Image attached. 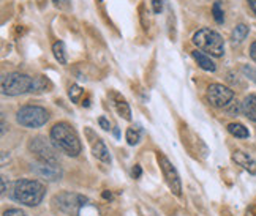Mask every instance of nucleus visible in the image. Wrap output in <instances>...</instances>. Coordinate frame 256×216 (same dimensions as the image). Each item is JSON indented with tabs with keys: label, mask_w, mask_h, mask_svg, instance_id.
<instances>
[{
	"label": "nucleus",
	"mask_w": 256,
	"mask_h": 216,
	"mask_svg": "<svg viewBox=\"0 0 256 216\" xmlns=\"http://www.w3.org/2000/svg\"><path fill=\"white\" fill-rule=\"evenodd\" d=\"M44 194H46V186L40 180L21 179L13 183L10 198L26 205V207H36L44 199Z\"/></svg>",
	"instance_id": "nucleus-1"
},
{
	"label": "nucleus",
	"mask_w": 256,
	"mask_h": 216,
	"mask_svg": "<svg viewBox=\"0 0 256 216\" xmlns=\"http://www.w3.org/2000/svg\"><path fill=\"white\" fill-rule=\"evenodd\" d=\"M51 141L58 150L64 152L68 156H78L82 150V145L80 141L76 130L66 122L56 123L51 128Z\"/></svg>",
	"instance_id": "nucleus-2"
},
{
	"label": "nucleus",
	"mask_w": 256,
	"mask_h": 216,
	"mask_svg": "<svg viewBox=\"0 0 256 216\" xmlns=\"http://www.w3.org/2000/svg\"><path fill=\"white\" fill-rule=\"evenodd\" d=\"M193 44L201 49V51L208 52L212 57H222L224 54V41L218 32L212 30V28H201L193 35Z\"/></svg>",
	"instance_id": "nucleus-3"
},
{
	"label": "nucleus",
	"mask_w": 256,
	"mask_h": 216,
	"mask_svg": "<svg viewBox=\"0 0 256 216\" xmlns=\"http://www.w3.org/2000/svg\"><path fill=\"white\" fill-rule=\"evenodd\" d=\"M34 90V77L24 73H8L2 79V92L6 96H19L24 93H32Z\"/></svg>",
	"instance_id": "nucleus-4"
},
{
	"label": "nucleus",
	"mask_w": 256,
	"mask_h": 216,
	"mask_svg": "<svg viewBox=\"0 0 256 216\" xmlns=\"http://www.w3.org/2000/svg\"><path fill=\"white\" fill-rule=\"evenodd\" d=\"M49 120V112L42 106L27 104L16 112V122L26 128H40Z\"/></svg>",
	"instance_id": "nucleus-5"
},
{
	"label": "nucleus",
	"mask_w": 256,
	"mask_h": 216,
	"mask_svg": "<svg viewBox=\"0 0 256 216\" xmlns=\"http://www.w3.org/2000/svg\"><path fill=\"white\" fill-rule=\"evenodd\" d=\"M28 150L36 156V160L40 163L58 164V156H57L54 145L43 136L32 137V139L28 141Z\"/></svg>",
	"instance_id": "nucleus-6"
},
{
	"label": "nucleus",
	"mask_w": 256,
	"mask_h": 216,
	"mask_svg": "<svg viewBox=\"0 0 256 216\" xmlns=\"http://www.w3.org/2000/svg\"><path fill=\"white\" fill-rule=\"evenodd\" d=\"M86 202H87L86 198L74 193H62V194L54 196V199H52V205L56 210L62 212L65 215H70V216L80 212L86 205Z\"/></svg>",
	"instance_id": "nucleus-7"
},
{
	"label": "nucleus",
	"mask_w": 256,
	"mask_h": 216,
	"mask_svg": "<svg viewBox=\"0 0 256 216\" xmlns=\"http://www.w3.org/2000/svg\"><path fill=\"white\" fill-rule=\"evenodd\" d=\"M158 164H160V169L163 172L164 180L170 186V190L176 196H180L182 194V182H180L179 172H177V169L172 166V163L166 158L163 153H158Z\"/></svg>",
	"instance_id": "nucleus-8"
},
{
	"label": "nucleus",
	"mask_w": 256,
	"mask_h": 216,
	"mask_svg": "<svg viewBox=\"0 0 256 216\" xmlns=\"http://www.w3.org/2000/svg\"><path fill=\"white\" fill-rule=\"evenodd\" d=\"M234 98V92L230 87H224L223 84H210L208 87V101L214 107H228Z\"/></svg>",
	"instance_id": "nucleus-9"
},
{
	"label": "nucleus",
	"mask_w": 256,
	"mask_h": 216,
	"mask_svg": "<svg viewBox=\"0 0 256 216\" xmlns=\"http://www.w3.org/2000/svg\"><path fill=\"white\" fill-rule=\"evenodd\" d=\"M30 169L35 175L40 177V179H44L49 182L60 180L64 175L62 169L58 168V164H52V163H34Z\"/></svg>",
	"instance_id": "nucleus-10"
},
{
	"label": "nucleus",
	"mask_w": 256,
	"mask_h": 216,
	"mask_svg": "<svg viewBox=\"0 0 256 216\" xmlns=\"http://www.w3.org/2000/svg\"><path fill=\"white\" fill-rule=\"evenodd\" d=\"M232 161L238 166H240V168H244L245 171H248L250 174L256 175V161L248 153H245L242 150H236L232 153Z\"/></svg>",
	"instance_id": "nucleus-11"
},
{
	"label": "nucleus",
	"mask_w": 256,
	"mask_h": 216,
	"mask_svg": "<svg viewBox=\"0 0 256 216\" xmlns=\"http://www.w3.org/2000/svg\"><path fill=\"white\" fill-rule=\"evenodd\" d=\"M90 147H92V153L96 160H100L103 163H111V155L108 147L104 145V142L100 139V137L94 136V139L90 141Z\"/></svg>",
	"instance_id": "nucleus-12"
},
{
	"label": "nucleus",
	"mask_w": 256,
	"mask_h": 216,
	"mask_svg": "<svg viewBox=\"0 0 256 216\" xmlns=\"http://www.w3.org/2000/svg\"><path fill=\"white\" fill-rule=\"evenodd\" d=\"M192 55H193V58L196 62H198V65L202 68L204 71H210V73H214L215 70H216V65H215V62L210 58V55H208V54H204V52H201V51H198V49H194V51H192Z\"/></svg>",
	"instance_id": "nucleus-13"
},
{
	"label": "nucleus",
	"mask_w": 256,
	"mask_h": 216,
	"mask_svg": "<svg viewBox=\"0 0 256 216\" xmlns=\"http://www.w3.org/2000/svg\"><path fill=\"white\" fill-rule=\"evenodd\" d=\"M112 101H114V106H116V109L117 112H119L120 117H124L125 120H132V109H130V106H128V103L125 101V98H122L119 93H112Z\"/></svg>",
	"instance_id": "nucleus-14"
},
{
	"label": "nucleus",
	"mask_w": 256,
	"mask_h": 216,
	"mask_svg": "<svg viewBox=\"0 0 256 216\" xmlns=\"http://www.w3.org/2000/svg\"><path fill=\"white\" fill-rule=\"evenodd\" d=\"M242 112L250 120L256 122V95H248L242 103Z\"/></svg>",
	"instance_id": "nucleus-15"
},
{
	"label": "nucleus",
	"mask_w": 256,
	"mask_h": 216,
	"mask_svg": "<svg viewBox=\"0 0 256 216\" xmlns=\"http://www.w3.org/2000/svg\"><path fill=\"white\" fill-rule=\"evenodd\" d=\"M248 32H250V28H248V25H245V24H239V25H236V28L232 30V33H231V40H232V43L236 44V43H242L245 38L248 36Z\"/></svg>",
	"instance_id": "nucleus-16"
},
{
	"label": "nucleus",
	"mask_w": 256,
	"mask_h": 216,
	"mask_svg": "<svg viewBox=\"0 0 256 216\" xmlns=\"http://www.w3.org/2000/svg\"><path fill=\"white\" fill-rule=\"evenodd\" d=\"M52 52H54V57L56 60L60 63V65H66V49H65V44L62 41H57L52 44Z\"/></svg>",
	"instance_id": "nucleus-17"
},
{
	"label": "nucleus",
	"mask_w": 256,
	"mask_h": 216,
	"mask_svg": "<svg viewBox=\"0 0 256 216\" xmlns=\"http://www.w3.org/2000/svg\"><path fill=\"white\" fill-rule=\"evenodd\" d=\"M228 131L234 137H239V139H247V137L250 136L248 130L245 128L242 123H230L228 125Z\"/></svg>",
	"instance_id": "nucleus-18"
},
{
	"label": "nucleus",
	"mask_w": 256,
	"mask_h": 216,
	"mask_svg": "<svg viewBox=\"0 0 256 216\" xmlns=\"http://www.w3.org/2000/svg\"><path fill=\"white\" fill-rule=\"evenodd\" d=\"M48 88H51V82L43 76H35L34 77V90L32 93H40V92H48Z\"/></svg>",
	"instance_id": "nucleus-19"
},
{
	"label": "nucleus",
	"mask_w": 256,
	"mask_h": 216,
	"mask_svg": "<svg viewBox=\"0 0 256 216\" xmlns=\"http://www.w3.org/2000/svg\"><path fill=\"white\" fill-rule=\"evenodd\" d=\"M126 142L130 144V145H136L138 142L141 141V130L140 128H134V126H132V128H128L126 130Z\"/></svg>",
	"instance_id": "nucleus-20"
},
{
	"label": "nucleus",
	"mask_w": 256,
	"mask_h": 216,
	"mask_svg": "<svg viewBox=\"0 0 256 216\" xmlns=\"http://www.w3.org/2000/svg\"><path fill=\"white\" fill-rule=\"evenodd\" d=\"M212 13H214V19L218 24H223L224 22V13L222 9V3L220 2H215L214 6H212Z\"/></svg>",
	"instance_id": "nucleus-21"
},
{
	"label": "nucleus",
	"mask_w": 256,
	"mask_h": 216,
	"mask_svg": "<svg viewBox=\"0 0 256 216\" xmlns=\"http://www.w3.org/2000/svg\"><path fill=\"white\" fill-rule=\"evenodd\" d=\"M81 95H82V88L80 85H72L70 90H68V96H70L72 101H74V103L80 101Z\"/></svg>",
	"instance_id": "nucleus-22"
},
{
	"label": "nucleus",
	"mask_w": 256,
	"mask_h": 216,
	"mask_svg": "<svg viewBox=\"0 0 256 216\" xmlns=\"http://www.w3.org/2000/svg\"><path fill=\"white\" fill-rule=\"evenodd\" d=\"M54 2V6L62 9V11H70L72 9V2L70 0H52Z\"/></svg>",
	"instance_id": "nucleus-23"
},
{
	"label": "nucleus",
	"mask_w": 256,
	"mask_h": 216,
	"mask_svg": "<svg viewBox=\"0 0 256 216\" xmlns=\"http://www.w3.org/2000/svg\"><path fill=\"white\" fill-rule=\"evenodd\" d=\"M2 216H27V215L21 209H8V210L4 212Z\"/></svg>",
	"instance_id": "nucleus-24"
},
{
	"label": "nucleus",
	"mask_w": 256,
	"mask_h": 216,
	"mask_svg": "<svg viewBox=\"0 0 256 216\" xmlns=\"http://www.w3.org/2000/svg\"><path fill=\"white\" fill-rule=\"evenodd\" d=\"M163 5H164V0H152L154 13H155V14H160V13L163 11Z\"/></svg>",
	"instance_id": "nucleus-25"
},
{
	"label": "nucleus",
	"mask_w": 256,
	"mask_h": 216,
	"mask_svg": "<svg viewBox=\"0 0 256 216\" xmlns=\"http://www.w3.org/2000/svg\"><path fill=\"white\" fill-rule=\"evenodd\" d=\"M242 71H244L245 74H247L252 81H254V82H256V70H254V68H252V66H248V65H244Z\"/></svg>",
	"instance_id": "nucleus-26"
},
{
	"label": "nucleus",
	"mask_w": 256,
	"mask_h": 216,
	"mask_svg": "<svg viewBox=\"0 0 256 216\" xmlns=\"http://www.w3.org/2000/svg\"><path fill=\"white\" fill-rule=\"evenodd\" d=\"M98 123H100V126L103 130H106V131L111 130V123H110V120L106 119V117H100V119H98Z\"/></svg>",
	"instance_id": "nucleus-27"
},
{
	"label": "nucleus",
	"mask_w": 256,
	"mask_h": 216,
	"mask_svg": "<svg viewBox=\"0 0 256 216\" xmlns=\"http://www.w3.org/2000/svg\"><path fill=\"white\" fill-rule=\"evenodd\" d=\"M141 174H142V171H141V166H140V164H136L134 168H133V171H132L133 179H140Z\"/></svg>",
	"instance_id": "nucleus-28"
},
{
	"label": "nucleus",
	"mask_w": 256,
	"mask_h": 216,
	"mask_svg": "<svg viewBox=\"0 0 256 216\" xmlns=\"http://www.w3.org/2000/svg\"><path fill=\"white\" fill-rule=\"evenodd\" d=\"M250 57L256 62V41L252 43V46H250Z\"/></svg>",
	"instance_id": "nucleus-29"
},
{
	"label": "nucleus",
	"mask_w": 256,
	"mask_h": 216,
	"mask_svg": "<svg viewBox=\"0 0 256 216\" xmlns=\"http://www.w3.org/2000/svg\"><path fill=\"white\" fill-rule=\"evenodd\" d=\"M248 3H250V6L253 9V13L256 14V0H248Z\"/></svg>",
	"instance_id": "nucleus-30"
},
{
	"label": "nucleus",
	"mask_w": 256,
	"mask_h": 216,
	"mask_svg": "<svg viewBox=\"0 0 256 216\" xmlns=\"http://www.w3.org/2000/svg\"><path fill=\"white\" fill-rule=\"evenodd\" d=\"M6 191V180H5V177H2V194H5Z\"/></svg>",
	"instance_id": "nucleus-31"
},
{
	"label": "nucleus",
	"mask_w": 256,
	"mask_h": 216,
	"mask_svg": "<svg viewBox=\"0 0 256 216\" xmlns=\"http://www.w3.org/2000/svg\"><path fill=\"white\" fill-rule=\"evenodd\" d=\"M103 198H104V199H110V201H111V199H112V194H111L110 191H104V193H103Z\"/></svg>",
	"instance_id": "nucleus-32"
},
{
	"label": "nucleus",
	"mask_w": 256,
	"mask_h": 216,
	"mask_svg": "<svg viewBox=\"0 0 256 216\" xmlns=\"http://www.w3.org/2000/svg\"><path fill=\"white\" fill-rule=\"evenodd\" d=\"M36 2L40 3V5H43V2H44V0H36Z\"/></svg>",
	"instance_id": "nucleus-33"
},
{
	"label": "nucleus",
	"mask_w": 256,
	"mask_h": 216,
	"mask_svg": "<svg viewBox=\"0 0 256 216\" xmlns=\"http://www.w3.org/2000/svg\"><path fill=\"white\" fill-rule=\"evenodd\" d=\"M98 2H103V0H98Z\"/></svg>",
	"instance_id": "nucleus-34"
},
{
	"label": "nucleus",
	"mask_w": 256,
	"mask_h": 216,
	"mask_svg": "<svg viewBox=\"0 0 256 216\" xmlns=\"http://www.w3.org/2000/svg\"><path fill=\"white\" fill-rule=\"evenodd\" d=\"M254 213H256V210H254Z\"/></svg>",
	"instance_id": "nucleus-35"
}]
</instances>
